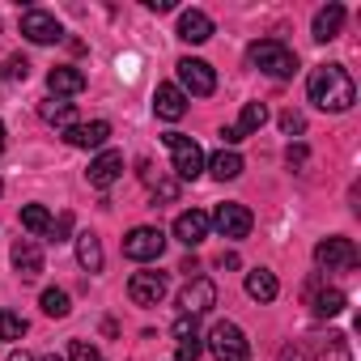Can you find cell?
Segmentation results:
<instances>
[{
	"label": "cell",
	"mask_w": 361,
	"mask_h": 361,
	"mask_svg": "<svg viewBox=\"0 0 361 361\" xmlns=\"http://www.w3.org/2000/svg\"><path fill=\"white\" fill-rule=\"evenodd\" d=\"M251 64H255L259 73L285 81V77L298 73V51H289L281 39H259V43H251Z\"/></svg>",
	"instance_id": "cell-2"
},
{
	"label": "cell",
	"mask_w": 361,
	"mask_h": 361,
	"mask_svg": "<svg viewBox=\"0 0 361 361\" xmlns=\"http://www.w3.org/2000/svg\"><path fill=\"white\" fill-rule=\"evenodd\" d=\"M149 9H153V13H170V9H174V0H149Z\"/></svg>",
	"instance_id": "cell-38"
},
{
	"label": "cell",
	"mask_w": 361,
	"mask_h": 361,
	"mask_svg": "<svg viewBox=\"0 0 361 361\" xmlns=\"http://www.w3.org/2000/svg\"><path fill=\"white\" fill-rule=\"evenodd\" d=\"M43 361H64V357H56V353H47V357H43Z\"/></svg>",
	"instance_id": "cell-42"
},
{
	"label": "cell",
	"mask_w": 361,
	"mask_h": 361,
	"mask_svg": "<svg viewBox=\"0 0 361 361\" xmlns=\"http://www.w3.org/2000/svg\"><path fill=\"white\" fill-rule=\"evenodd\" d=\"M178 68V90H183V94H196V98H209L213 90H217V73L204 64V60H178L174 64Z\"/></svg>",
	"instance_id": "cell-6"
},
{
	"label": "cell",
	"mask_w": 361,
	"mask_h": 361,
	"mask_svg": "<svg viewBox=\"0 0 361 361\" xmlns=\"http://www.w3.org/2000/svg\"><path fill=\"white\" fill-rule=\"evenodd\" d=\"M178 39L183 43H209L213 39V18L204 9H183L178 13Z\"/></svg>",
	"instance_id": "cell-15"
},
{
	"label": "cell",
	"mask_w": 361,
	"mask_h": 361,
	"mask_svg": "<svg viewBox=\"0 0 361 361\" xmlns=\"http://www.w3.org/2000/svg\"><path fill=\"white\" fill-rule=\"evenodd\" d=\"M68 357H73V361H98V348H94V344H85V340H73Z\"/></svg>",
	"instance_id": "cell-33"
},
{
	"label": "cell",
	"mask_w": 361,
	"mask_h": 361,
	"mask_svg": "<svg viewBox=\"0 0 361 361\" xmlns=\"http://www.w3.org/2000/svg\"><path fill=\"white\" fill-rule=\"evenodd\" d=\"M119 174H123V153H115V149H102V153L90 161V183H94V188H111Z\"/></svg>",
	"instance_id": "cell-16"
},
{
	"label": "cell",
	"mask_w": 361,
	"mask_h": 361,
	"mask_svg": "<svg viewBox=\"0 0 361 361\" xmlns=\"http://www.w3.org/2000/svg\"><path fill=\"white\" fill-rule=\"evenodd\" d=\"M0 149H5V123H0Z\"/></svg>",
	"instance_id": "cell-41"
},
{
	"label": "cell",
	"mask_w": 361,
	"mask_h": 361,
	"mask_svg": "<svg viewBox=\"0 0 361 361\" xmlns=\"http://www.w3.org/2000/svg\"><path fill=\"white\" fill-rule=\"evenodd\" d=\"M13 268H18L26 281L43 276V251H39L35 238H18V243H13Z\"/></svg>",
	"instance_id": "cell-19"
},
{
	"label": "cell",
	"mask_w": 361,
	"mask_h": 361,
	"mask_svg": "<svg viewBox=\"0 0 361 361\" xmlns=\"http://www.w3.org/2000/svg\"><path fill=\"white\" fill-rule=\"evenodd\" d=\"M281 128H285V132H302V128H306V115H302V111H285V115H281Z\"/></svg>",
	"instance_id": "cell-34"
},
{
	"label": "cell",
	"mask_w": 361,
	"mask_h": 361,
	"mask_svg": "<svg viewBox=\"0 0 361 361\" xmlns=\"http://www.w3.org/2000/svg\"><path fill=\"white\" fill-rule=\"evenodd\" d=\"M209 226L221 234V238H230V243H238V238H247L251 234V226H255V217L243 209V204H217V213L209 217Z\"/></svg>",
	"instance_id": "cell-7"
},
{
	"label": "cell",
	"mask_w": 361,
	"mask_h": 361,
	"mask_svg": "<svg viewBox=\"0 0 361 361\" xmlns=\"http://www.w3.org/2000/svg\"><path fill=\"white\" fill-rule=\"evenodd\" d=\"M213 302H217V285L213 281H204V276H192L188 281V289L178 293V306H183V314H204V310H213Z\"/></svg>",
	"instance_id": "cell-11"
},
{
	"label": "cell",
	"mask_w": 361,
	"mask_h": 361,
	"mask_svg": "<svg viewBox=\"0 0 361 361\" xmlns=\"http://www.w3.org/2000/svg\"><path fill=\"white\" fill-rule=\"evenodd\" d=\"M39 115H43L47 123H60V128H64V123H73V102H60V98H56V102H43Z\"/></svg>",
	"instance_id": "cell-30"
},
{
	"label": "cell",
	"mask_w": 361,
	"mask_h": 361,
	"mask_svg": "<svg viewBox=\"0 0 361 361\" xmlns=\"http://www.w3.org/2000/svg\"><path fill=\"white\" fill-rule=\"evenodd\" d=\"M340 26H344V5H327L314 13V39L319 43H331L340 35Z\"/></svg>",
	"instance_id": "cell-20"
},
{
	"label": "cell",
	"mask_w": 361,
	"mask_h": 361,
	"mask_svg": "<svg viewBox=\"0 0 361 361\" xmlns=\"http://www.w3.org/2000/svg\"><path fill=\"white\" fill-rule=\"evenodd\" d=\"M22 226H26L30 234H51V213H47L43 204H26V209H22Z\"/></svg>",
	"instance_id": "cell-26"
},
{
	"label": "cell",
	"mask_w": 361,
	"mask_h": 361,
	"mask_svg": "<svg viewBox=\"0 0 361 361\" xmlns=\"http://www.w3.org/2000/svg\"><path fill=\"white\" fill-rule=\"evenodd\" d=\"M9 361H35V357H30L26 348H13V353H9Z\"/></svg>",
	"instance_id": "cell-40"
},
{
	"label": "cell",
	"mask_w": 361,
	"mask_h": 361,
	"mask_svg": "<svg viewBox=\"0 0 361 361\" xmlns=\"http://www.w3.org/2000/svg\"><path fill=\"white\" fill-rule=\"evenodd\" d=\"M247 293H251L255 302H272V298L281 293V285H276V276H272L268 268H255V272H247Z\"/></svg>",
	"instance_id": "cell-21"
},
{
	"label": "cell",
	"mask_w": 361,
	"mask_h": 361,
	"mask_svg": "<svg viewBox=\"0 0 361 361\" xmlns=\"http://www.w3.org/2000/svg\"><path fill=\"white\" fill-rule=\"evenodd\" d=\"M47 90H51L56 98L81 94V90H85V73H81V68H73V64H56V68L47 73Z\"/></svg>",
	"instance_id": "cell-18"
},
{
	"label": "cell",
	"mask_w": 361,
	"mask_h": 361,
	"mask_svg": "<svg viewBox=\"0 0 361 361\" xmlns=\"http://www.w3.org/2000/svg\"><path fill=\"white\" fill-rule=\"evenodd\" d=\"M77 264H81L85 272H102V243H98L94 234H81V238H77Z\"/></svg>",
	"instance_id": "cell-23"
},
{
	"label": "cell",
	"mask_w": 361,
	"mask_h": 361,
	"mask_svg": "<svg viewBox=\"0 0 361 361\" xmlns=\"http://www.w3.org/2000/svg\"><path fill=\"white\" fill-rule=\"evenodd\" d=\"M166 149L174 153V174H178V178H200V170H204V149H200L192 136L166 132Z\"/></svg>",
	"instance_id": "cell-4"
},
{
	"label": "cell",
	"mask_w": 361,
	"mask_h": 361,
	"mask_svg": "<svg viewBox=\"0 0 361 361\" xmlns=\"http://www.w3.org/2000/svg\"><path fill=\"white\" fill-rule=\"evenodd\" d=\"M264 123H268V106H264V102H247L234 128H238V136H251V132H259Z\"/></svg>",
	"instance_id": "cell-25"
},
{
	"label": "cell",
	"mask_w": 361,
	"mask_h": 361,
	"mask_svg": "<svg viewBox=\"0 0 361 361\" xmlns=\"http://www.w3.org/2000/svg\"><path fill=\"white\" fill-rule=\"evenodd\" d=\"M153 196H157V200H174V196H178V183H170V178H157V183H153Z\"/></svg>",
	"instance_id": "cell-35"
},
{
	"label": "cell",
	"mask_w": 361,
	"mask_h": 361,
	"mask_svg": "<svg viewBox=\"0 0 361 361\" xmlns=\"http://www.w3.org/2000/svg\"><path fill=\"white\" fill-rule=\"evenodd\" d=\"M357 247H353V238H323L319 247H314V264L319 268H357Z\"/></svg>",
	"instance_id": "cell-9"
},
{
	"label": "cell",
	"mask_w": 361,
	"mask_h": 361,
	"mask_svg": "<svg viewBox=\"0 0 361 361\" xmlns=\"http://www.w3.org/2000/svg\"><path fill=\"white\" fill-rule=\"evenodd\" d=\"M0 77H5V81H26L30 77L26 56H5V60H0Z\"/></svg>",
	"instance_id": "cell-31"
},
{
	"label": "cell",
	"mask_w": 361,
	"mask_h": 361,
	"mask_svg": "<svg viewBox=\"0 0 361 361\" xmlns=\"http://www.w3.org/2000/svg\"><path fill=\"white\" fill-rule=\"evenodd\" d=\"M166 289H170L166 272H132V281H128V298L136 306H157L166 298Z\"/></svg>",
	"instance_id": "cell-10"
},
{
	"label": "cell",
	"mask_w": 361,
	"mask_h": 361,
	"mask_svg": "<svg viewBox=\"0 0 361 361\" xmlns=\"http://www.w3.org/2000/svg\"><path fill=\"white\" fill-rule=\"evenodd\" d=\"M209 353H213L217 361H247L251 340L243 336L238 323H213V331H209Z\"/></svg>",
	"instance_id": "cell-3"
},
{
	"label": "cell",
	"mask_w": 361,
	"mask_h": 361,
	"mask_svg": "<svg viewBox=\"0 0 361 361\" xmlns=\"http://www.w3.org/2000/svg\"><path fill=\"white\" fill-rule=\"evenodd\" d=\"M170 331H174V340H178V353H174V361H200L204 344H200V327H196V319H192V314H178Z\"/></svg>",
	"instance_id": "cell-12"
},
{
	"label": "cell",
	"mask_w": 361,
	"mask_h": 361,
	"mask_svg": "<svg viewBox=\"0 0 361 361\" xmlns=\"http://www.w3.org/2000/svg\"><path fill=\"white\" fill-rule=\"evenodd\" d=\"M26 336V319L18 310H0V340H22Z\"/></svg>",
	"instance_id": "cell-28"
},
{
	"label": "cell",
	"mask_w": 361,
	"mask_h": 361,
	"mask_svg": "<svg viewBox=\"0 0 361 361\" xmlns=\"http://www.w3.org/2000/svg\"><path fill=\"white\" fill-rule=\"evenodd\" d=\"M221 140H226V145H238L243 136H238V128H221Z\"/></svg>",
	"instance_id": "cell-39"
},
{
	"label": "cell",
	"mask_w": 361,
	"mask_h": 361,
	"mask_svg": "<svg viewBox=\"0 0 361 361\" xmlns=\"http://www.w3.org/2000/svg\"><path fill=\"white\" fill-rule=\"evenodd\" d=\"M68 226H73V217H68V213H64L60 221H51V234H56V243H60V238L68 234Z\"/></svg>",
	"instance_id": "cell-36"
},
{
	"label": "cell",
	"mask_w": 361,
	"mask_h": 361,
	"mask_svg": "<svg viewBox=\"0 0 361 361\" xmlns=\"http://www.w3.org/2000/svg\"><path fill=\"white\" fill-rule=\"evenodd\" d=\"M310 306H314V314H319V319H336V314L348 306V298H344L340 289H319V293L310 298Z\"/></svg>",
	"instance_id": "cell-24"
},
{
	"label": "cell",
	"mask_w": 361,
	"mask_h": 361,
	"mask_svg": "<svg viewBox=\"0 0 361 361\" xmlns=\"http://www.w3.org/2000/svg\"><path fill=\"white\" fill-rule=\"evenodd\" d=\"M153 111L161 115V119H183L188 115V94L178 90V85H157V94H153Z\"/></svg>",
	"instance_id": "cell-17"
},
{
	"label": "cell",
	"mask_w": 361,
	"mask_h": 361,
	"mask_svg": "<svg viewBox=\"0 0 361 361\" xmlns=\"http://www.w3.org/2000/svg\"><path fill=\"white\" fill-rule=\"evenodd\" d=\"M209 170H213V178H221V183H226V178H238L243 174V157L234 149H221V153L209 157Z\"/></svg>",
	"instance_id": "cell-22"
},
{
	"label": "cell",
	"mask_w": 361,
	"mask_h": 361,
	"mask_svg": "<svg viewBox=\"0 0 361 361\" xmlns=\"http://www.w3.org/2000/svg\"><path fill=\"white\" fill-rule=\"evenodd\" d=\"M98 361H102V357H98Z\"/></svg>",
	"instance_id": "cell-43"
},
{
	"label": "cell",
	"mask_w": 361,
	"mask_h": 361,
	"mask_svg": "<svg viewBox=\"0 0 361 361\" xmlns=\"http://www.w3.org/2000/svg\"><path fill=\"white\" fill-rule=\"evenodd\" d=\"M285 157H289V166H302V161H306V149H302V145H289Z\"/></svg>",
	"instance_id": "cell-37"
},
{
	"label": "cell",
	"mask_w": 361,
	"mask_h": 361,
	"mask_svg": "<svg viewBox=\"0 0 361 361\" xmlns=\"http://www.w3.org/2000/svg\"><path fill=\"white\" fill-rule=\"evenodd\" d=\"M22 35L43 47V43H60V39H64V26H60L56 13H47V9H26V13H22Z\"/></svg>",
	"instance_id": "cell-8"
},
{
	"label": "cell",
	"mask_w": 361,
	"mask_h": 361,
	"mask_svg": "<svg viewBox=\"0 0 361 361\" xmlns=\"http://www.w3.org/2000/svg\"><path fill=\"white\" fill-rule=\"evenodd\" d=\"M68 310H73V302H68L64 289H43V314H51V319H68Z\"/></svg>",
	"instance_id": "cell-27"
},
{
	"label": "cell",
	"mask_w": 361,
	"mask_h": 361,
	"mask_svg": "<svg viewBox=\"0 0 361 361\" xmlns=\"http://www.w3.org/2000/svg\"><path fill=\"white\" fill-rule=\"evenodd\" d=\"M174 238L183 243V247H200V243L209 238V213H200V209L178 213V217H174Z\"/></svg>",
	"instance_id": "cell-13"
},
{
	"label": "cell",
	"mask_w": 361,
	"mask_h": 361,
	"mask_svg": "<svg viewBox=\"0 0 361 361\" xmlns=\"http://www.w3.org/2000/svg\"><path fill=\"white\" fill-rule=\"evenodd\" d=\"M166 251V234L157 226H136L123 234V255L136 259V264H149V259H161Z\"/></svg>",
	"instance_id": "cell-5"
},
{
	"label": "cell",
	"mask_w": 361,
	"mask_h": 361,
	"mask_svg": "<svg viewBox=\"0 0 361 361\" xmlns=\"http://www.w3.org/2000/svg\"><path fill=\"white\" fill-rule=\"evenodd\" d=\"M323 361H353V353H348V336L331 331V336L323 340Z\"/></svg>",
	"instance_id": "cell-29"
},
{
	"label": "cell",
	"mask_w": 361,
	"mask_h": 361,
	"mask_svg": "<svg viewBox=\"0 0 361 361\" xmlns=\"http://www.w3.org/2000/svg\"><path fill=\"white\" fill-rule=\"evenodd\" d=\"M306 94H310V102L319 111H331V115H340V111H348L357 102V85L340 64H319L306 77Z\"/></svg>",
	"instance_id": "cell-1"
},
{
	"label": "cell",
	"mask_w": 361,
	"mask_h": 361,
	"mask_svg": "<svg viewBox=\"0 0 361 361\" xmlns=\"http://www.w3.org/2000/svg\"><path fill=\"white\" fill-rule=\"evenodd\" d=\"M276 361H314V353H310L306 340H289V344L276 353Z\"/></svg>",
	"instance_id": "cell-32"
},
{
	"label": "cell",
	"mask_w": 361,
	"mask_h": 361,
	"mask_svg": "<svg viewBox=\"0 0 361 361\" xmlns=\"http://www.w3.org/2000/svg\"><path fill=\"white\" fill-rule=\"evenodd\" d=\"M106 136H111V123H106V119L73 123V128L64 132V140H68L73 149H102V145H106Z\"/></svg>",
	"instance_id": "cell-14"
}]
</instances>
